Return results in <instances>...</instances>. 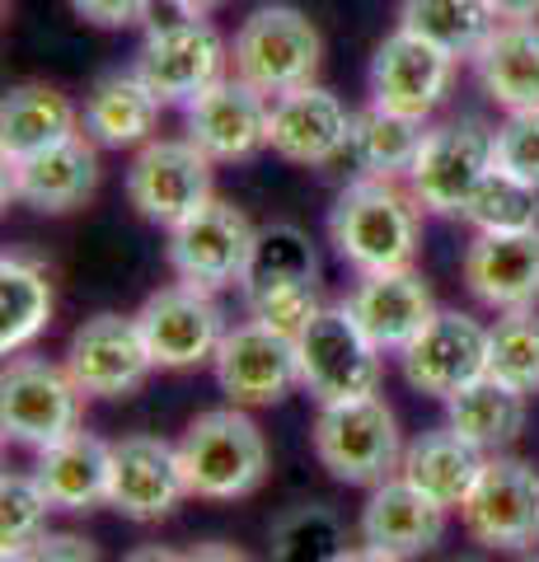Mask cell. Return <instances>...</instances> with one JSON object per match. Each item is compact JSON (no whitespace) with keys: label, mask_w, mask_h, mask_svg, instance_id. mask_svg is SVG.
<instances>
[{"label":"cell","mask_w":539,"mask_h":562,"mask_svg":"<svg viewBox=\"0 0 539 562\" xmlns=\"http://www.w3.org/2000/svg\"><path fill=\"white\" fill-rule=\"evenodd\" d=\"M343 305L380 351H404L417 333L431 324V314H437L427 281L417 277L413 268L367 272Z\"/></svg>","instance_id":"7402d4cb"},{"label":"cell","mask_w":539,"mask_h":562,"mask_svg":"<svg viewBox=\"0 0 539 562\" xmlns=\"http://www.w3.org/2000/svg\"><path fill=\"white\" fill-rule=\"evenodd\" d=\"M136 76H142L165 103H193L212 90L221 76H231V43L216 33L212 20H155L136 47Z\"/></svg>","instance_id":"5b68a950"},{"label":"cell","mask_w":539,"mask_h":562,"mask_svg":"<svg viewBox=\"0 0 539 562\" xmlns=\"http://www.w3.org/2000/svg\"><path fill=\"white\" fill-rule=\"evenodd\" d=\"M417 235H423V206L394 179L357 173L328 211V239H334L338 258L352 262L361 277L413 268Z\"/></svg>","instance_id":"6da1fadb"},{"label":"cell","mask_w":539,"mask_h":562,"mask_svg":"<svg viewBox=\"0 0 539 562\" xmlns=\"http://www.w3.org/2000/svg\"><path fill=\"white\" fill-rule=\"evenodd\" d=\"M225 5V0H155V10H150V20H173V14H188V20H212V14Z\"/></svg>","instance_id":"b9f144b4"},{"label":"cell","mask_w":539,"mask_h":562,"mask_svg":"<svg viewBox=\"0 0 539 562\" xmlns=\"http://www.w3.org/2000/svg\"><path fill=\"white\" fill-rule=\"evenodd\" d=\"M497 20H539V0H489Z\"/></svg>","instance_id":"ee69618b"},{"label":"cell","mask_w":539,"mask_h":562,"mask_svg":"<svg viewBox=\"0 0 539 562\" xmlns=\"http://www.w3.org/2000/svg\"><path fill=\"white\" fill-rule=\"evenodd\" d=\"M99 188V146L85 132L24 160H5V202H24L47 216L76 211Z\"/></svg>","instance_id":"ac0fdd59"},{"label":"cell","mask_w":539,"mask_h":562,"mask_svg":"<svg viewBox=\"0 0 539 562\" xmlns=\"http://www.w3.org/2000/svg\"><path fill=\"white\" fill-rule=\"evenodd\" d=\"M446 512L450 506L427 497L423 487H413L404 473H394V479L371 487L367 506H361V543L413 562V558H423L441 543Z\"/></svg>","instance_id":"44dd1931"},{"label":"cell","mask_w":539,"mask_h":562,"mask_svg":"<svg viewBox=\"0 0 539 562\" xmlns=\"http://www.w3.org/2000/svg\"><path fill=\"white\" fill-rule=\"evenodd\" d=\"M315 454L338 483L352 487H380L404 464L398 446V422L380 394L347 398V403H319L315 417Z\"/></svg>","instance_id":"277c9868"},{"label":"cell","mask_w":539,"mask_h":562,"mask_svg":"<svg viewBox=\"0 0 539 562\" xmlns=\"http://www.w3.org/2000/svg\"><path fill=\"white\" fill-rule=\"evenodd\" d=\"M136 324H142L155 366H165V371H188V366L212 361L221 338L231 333L216 305V291L188 286V281H173V286L146 295V305L136 310Z\"/></svg>","instance_id":"4fadbf2b"},{"label":"cell","mask_w":539,"mask_h":562,"mask_svg":"<svg viewBox=\"0 0 539 562\" xmlns=\"http://www.w3.org/2000/svg\"><path fill=\"white\" fill-rule=\"evenodd\" d=\"M216 384L235 408H268L287 398L301 384V351L282 328H268L258 319L235 324L216 347Z\"/></svg>","instance_id":"7c38bea8"},{"label":"cell","mask_w":539,"mask_h":562,"mask_svg":"<svg viewBox=\"0 0 539 562\" xmlns=\"http://www.w3.org/2000/svg\"><path fill=\"white\" fill-rule=\"evenodd\" d=\"M0 562H24L20 553H0Z\"/></svg>","instance_id":"7dc6e473"},{"label":"cell","mask_w":539,"mask_h":562,"mask_svg":"<svg viewBox=\"0 0 539 562\" xmlns=\"http://www.w3.org/2000/svg\"><path fill=\"white\" fill-rule=\"evenodd\" d=\"M188 497L179 446L160 436H123L113 446V479H109V506L127 520H165L173 506Z\"/></svg>","instance_id":"ffe728a7"},{"label":"cell","mask_w":539,"mask_h":562,"mask_svg":"<svg viewBox=\"0 0 539 562\" xmlns=\"http://www.w3.org/2000/svg\"><path fill=\"white\" fill-rule=\"evenodd\" d=\"M52 277L38 258H0V351H24L52 324Z\"/></svg>","instance_id":"f546056e"},{"label":"cell","mask_w":539,"mask_h":562,"mask_svg":"<svg viewBox=\"0 0 539 562\" xmlns=\"http://www.w3.org/2000/svg\"><path fill=\"white\" fill-rule=\"evenodd\" d=\"M179 562H249L239 549H231V543H198L193 553H183Z\"/></svg>","instance_id":"7bdbcfd3"},{"label":"cell","mask_w":539,"mask_h":562,"mask_svg":"<svg viewBox=\"0 0 539 562\" xmlns=\"http://www.w3.org/2000/svg\"><path fill=\"white\" fill-rule=\"evenodd\" d=\"M85 24L94 29H127V24H146L155 0H66Z\"/></svg>","instance_id":"ab89813d"},{"label":"cell","mask_w":539,"mask_h":562,"mask_svg":"<svg viewBox=\"0 0 539 562\" xmlns=\"http://www.w3.org/2000/svg\"><path fill=\"white\" fill-rule=\"evenodd\" d=\"M33 479L47 492L52 512H90L94 502H109L113 446L90 431H76V436H66V441L38 450Z\"/></svg>","instance_id":"484cf974"},{"label":"cell","mask_w":539,"mask_h":562,"mask_svg":"<svg viewBox=\"0 0 539 562\" xmlns=\"http://www.w3.org/2000/svg\"><path fill=\"white\" fill-rule=\"evenodd\" d=\"M324 61V38L315 20L295 5H263L235 29L231 43V76L254 85L258 94H291L301 85H315Z\"/></svg>","instance_id":"3957f363"},{"label":"cell","mask_w":539,"mask_h":562,"mask_svg":"<svg viewBox=\"0 0 539 562\" xmlns=\"http://www.w3.org/2000/svg\"><path fill=\"white\" fill-rule=\"evenodd\" d=\"M258 281H319V258L315 244L301 225L272 221L254 235V254H249V272L239 286H258Z\"/></svg>","instance_id":"d590c367"},{"label":"cell","mask_w":539,"mask_h":562,"mask_svg":"<svg viewBox=\"0 0 539 562\" xmlns=\"http://www.w3.org/2000/svg\"><path fill=\"white\" fill-rule=\"evenodd\" d=\"M347 140H352V113L334 90L301 85V90L272 99V155H282L291 165H334L338 155H347Z\"/></svg>","instance_id":"d6986e66"},{"label":"cell","mask_w":539,"mask_h":562,"mask_svg":"<svg viewBox=\"0 0 539 562\" xmlns=\"http://www.w3.org/2000/svg\"><path fill=\"white\" fill-rule=\"evenodd\" d=\"M460 520L483 549H530L539 539V473L512 454H489V464L460 502Z\"/></svg>","instance_id":"8fae6325"},{"label":"cell","mask_w":539,"mask_h":562,"mask_svg":"<svg viewBox=\"0 0 539 562\" xmlns=\"http://www.w3.org/2000/svg\"><path fill=\"white\" fill-rule=\"evenodd\" d=\"M66 371L85 398H123L142 390L155 371V357L142 338L136 314H94L66 342Z\"/></svg>","instance_id":"5bb4252c"},{"label":"cell","mask_w":539,"mask_h":562,"mask_svg":"<svg viewBox=\"0 0 539 562\" xmlns=\"http://www.w3.org/2000/svg\"><path fill=\"white\" fill-rule=\"evenodd\" d=\"M526 562H539V558H526Z\"/></svg>","instance_id":"681fc988"},{"label":"cell","mask_w":539,"mask_h":562,"mask_svg":"<svg viewBox=\"0 0 539 562\" xmlns=\"http://www.w3.org/2000/svg\"><path fill=\"white\" fill-rule=\"evenodd\" d=\"M254 225L235 202L212 198L202 211H193L188 221H179L169 231V268L188 286L202 291H225L239 286L249 272L254 254Z\"/></svg>","instance_id":"9c48e42d"},{"label":"cell","mask_w":539,"mask_h":562,"mask_svg":"<svg viewBox=\"0 0 539 562\" xmlns=\"http://www.w3.org/2000/svg\"><path fill=\"white\" fill-rule=\"evenodd\" d=\"M239 291H245L249 319L268 324V328H282V333H291V338L324 310L315 281H258V286H239Z\"/></svg>","instance_id":"74e56055"},{"label":"cell","mask_w":539,"mask_h":562,"mask_svg":"<svg viewBox=\"0 0 539 562\" xmlns=\"http://www.w3.org/2000/svg\"><path fill=\"white\" fill-rule=\"evenodd\" d=\"M20 558L24 562H99V549L90 539H80V535H43Z\"/></svg>","instance_id":"60d3db41"},{"label":"cell","mask_w":539,"mask_h":562,"mask_svg":"<svg viewBox=\"0 0 539 562\" xmlns=\"http://www.w3.org/2000/svg\"><path fill=\"white\" fill-rule=\"evenodd\" d=\"M398 29L450 52L456 61H469L497 29V14L489 0H398Z\"/></svg>","instance_id":"4dcf8cb0"},{"label":"cell","mask_w":539,"mask_h":562,"mask_svg":"<svg viewBox=\"0 0 539 562\" xmlns=\"http://www.w3.org/2000/svg\"><path fill=\"white\" fill-rule=\"evenodd\" d=\"M165 99L136 76V70H113L99 76L94 90L80 103V127L94 146L123 150V146H146L155 122H160Z\"/></svg>","instance_id":"d4e9b609"},{"label":"cell","mask_w":539,"mask_h":562,"mask_svg":"<svg viewBox=\"0 0 539 562\" xmlns=\"http://www.w3.org/2000/svg\"><path fill=\"white\" fill-rule=\"evenodd\" d=\"M479 235H516V231H539V188L520 183L507 169H489L483 183L474 188L464 216Z\"/></svg>","instance_id":"d6a6232c"},{"label":"cell","mask_w":539,"mask_h":562,"mask_svg":"<svg viewBox=\"0 0 539 562\" xmlns=\"http://www.w3.org/2000/svg\"><path fill=\"white\" fill-rule=\"evenodd\" d=\"M464 286L489 310H535L539 305V231L479 235L464 249Z\"/></svg>","instance_id":"603a6c76"},{"label":"cell","mask_w":539,"mask_h":562,"mask_svg":"<svg viewBox=\"0 0 539 562\" xmlns=\"http://www.w3.org/2000/svg\"><path fill=\"white\" fill-rule=\"evenodd\" d=\"M493 165L539 188V109L507 113V122L493 132Z\"/></svg>","instance_id":"f35d334b"},{"label":"cell","mask_w":539,"mask_h":562,"mask_svg":"<svg viewBox=\"0 0 539 562\" xmlns=\"http://www.w3.org/2000/svg\"><path fill=\"white\" fill-rule=\"evenodd\" d=\"M479 90L497 109H539V20H497L483 47L469 57Z\"/></svg>","instance_id":"cb8c5ba5"},{"label":"cell","mask_w":539,"mask_h":562,"mask_svg":"<svg viewBox=\"0 0 539 562\" xmlns=\"http://www.w3.org/2000/svg\"><path fill=\"white\" fill-rule=\"evenodd\" d=\"M272 562H338L347 553L343 543V520L328 506H291L287 516L272 520L268 535Z\"/></svg>","instance_id":"836d02e7"},{"label":"cell","mask_w":539,"mask_h":562,"mask_svg":"<svg viewBox=\"0 0 539 562\" xmlns=\"http://www.w3.org/2000/svg\"><path fill=\"white\" fill-rule=\"evenodd\" d=\"M295 351H301V384L319 403H347L380 390V347L357 328L347 305L319 310L295 333Z\"/></svg>","instance_id":"ba28073f"},{"label":"cell","mask_w":539,"mask_h":562,"mask_svg":"<svg viewBox=\"0 0 539 562\" xmlns=\"http://www.w3.org/2000/svg\"><path fill=\"white\" fill-rule=\"evenodd\" d=\"M446 427L460 431L483 454H502L526 427V394L502 384L497 375H479L474 384L446 398Z\"/></svg>","instance_id":"83f0119b"},{"label":"cell","mask_w":539,"mask_h":562,"mask_svg":"<svg viewBox=\"0 0 539 562\" xmlns=\"http://www.w3.org/2000/svg\"><path fill=\"white\" fill-rule=\"evenodd\" d=\"M338 562H404V558H394V553H380V549H371V543H357V549H347Z\"/></svg>","instance_id":"bcb514c9"},{"label":"cell","mask_w":539,"mask_h":562,"mask_svg":"<svg viewBox=\"0 0 539 562\" xmlns=\"http://www.w3.org/2000/svg\"><path fill=\"white\" fill-rule=\"evenodd\" d=\"M85 132L80 109L52 85H14L0 103V155L5 160H24L57 140Z\"/></svg>","instance_id":"4316f807"},{"label":"cell","mask_w":539,"mask_h":562,"mask_svg":"<svg viewBox=\"0 0 539 562\" xmlns=\"http://www.w3.org/2000/svg\"><path fill=\"white\" fill-rule=\"evenodd\" d=\"M489 375L520 394L539 390V310H507L489 328Z\"/></svg>","instance_id":"e575fe53"},{"label":"cell","mask_w":539,"mask_h":562,"mask_svg":"<svg viewBox=\"0 0 539 562\" xmlns=\"http://www.w3.org/2000/svg\"><path fill=\"white\" fill-rule=\"evenodd\" d=\"M123 562H179V553L160 549V543H142V549H132Z\"/></svg>","instance_id":"f6af8a7d"},{"label":"cell","mask_w":539,"mask_h":562,"mask_svg":"<svg viewBox=\"0 0 539 562\" xmlns=\"http://www.w3.org/2000/svg\"><path fill=\"white\" fill-rule=\"evenodd\" d=\"M80 413H85V394L66 366H52L38 357H20L5 366V380H0V427H5L10 441L47 450L80 431Z\"/></svg>","instance_id":"52a82bcc"},{"label":"cell","mask_w":539,"mask_h":562,"mask_svg":"<svg viewBox=\"0 0 539 562\" xmlns=\"http://www.w3.org/2000/svg\"><path fill=\"white\" fill-rule=\"evenodd\" d=\"M423 136H427V122L371 103L367 113H352L347 155H352L357 169L371 173V179H398V173L413 169L417 150H423Z\"/></svg>","instance_id":"1f68e13d"},{"label":"cell","mask_w":539,"mask_h":562,"mask_svg":"<svg viewBox=\"0 0 539 562\" xmlns=\"http://www.w3.org/2000/svg\"><path fill=\"white\" fill-rule=\"evenodd\" d=\"M483 464H489V454H483L479 446H469L460 431H423L417 441L404 450V464H398V473L423 487L427 497H437L441 506H460L469 497V487H474V479L483 473Z\"/></svg>","instance_id":"f1b7e54d"},{"label":"cell","mask_w":539,"mask_h":562,"mask_svg":"<svg viewBox=\"0 0 539 562\" xmlns=\"http://www.w3.org/2000/svg\"><path fill=\"white\" fill-rule=\"evenodd\" d=\"M398 366L417 394L450 398L489 375V328L460 310H437L431 324L398 351Z\"/></svg>","instance_id":"e0dca14e"},{"label":"cell","mask_w":539,"mask_h":562,"mask_svg":"<svg viewBox=\"0 0 539 562\" xmlns=\"http://www.w3.org/2000/svg\"><path fill=\"white\" fill-rule=\"evenodd\" d=\"M493 169V127L479 117H456L441 127H427L423 150L404 173L408 192L427 216H464L474 188Z\"/></svg>","instance_id":"8992f818"},{"label":"cell","mask_w":539,"mask_h":562,"mask_svg":"<svg viewBox=\"0 0 539 562\" xmlns=\"http://www.w3.org/2000/svg\"><path fill=\"white\" fill-rule=\"evenodd\" d=\"M212 155H202L188 136L146 140L127 169V202L136 206V216L173 231L212 202Z\"/></svg>","instance_id":"30bf717a"},{"label":"cell","mask_w":539,"mask_h":562,"mask_svg":"<svg viewBox=\"0 0 539 562\" xmlns=\"http://www.w3.org/2000/svg\"><path fill=\"white\" fill-rule=\"evenodd\" d=\"M179 464L188 497L202 502H235L263 483L268 473V441L245 408H212L188 422L179 441Z\"/></svg>","instance_id":"7a4b0ae2"},{"label":"cell","mask_w":539,"mask_h":562,"mask_svg":"<svg viewBox=\"0 0 539 562\" xmlns=\"http://www.w3.org/2000/svg\"><path fill=\"white\" fill-rule=\"evenodd\" d=\"M47 492L33 473H5L0 479V553H24L43 539L47 525Z\"/></svg>","instance_id":"8d00e7d4"},{"label":"cell","mask_w":539,"mask_h":562,"mask_svg":"<svg viewBox=\"0 0 539 562\" xmlns=\"http://www.w3.org/2000/svg\"><path fill=\"white\" fill-rule=\"evenodd\" d=\"M188 140L212 155L216 165H245L258 150H268L272 99L258 94L239 76H221L212 90H202L193 103H183Z\"/></svg>","instance_id":"2e32d148"},{"label":"cell","mask_w":539,"mask_h":562,"mask_svg":"<svg viewBox=\"0 0 539 562\" xmlns=\"http://www.w3.org/2000/svg\"><path fill=\"white\" fill-rule=\"evenodd\" d=\"M456 562H474V558H456Z\"/></svg>","instance_id":"c3c4849f"},{"label":"cell","mask_w":539,"mask_h":562,"mask_svg":"<svg viewBox=\"0 0 539 562\" xmlns=\"http://www.w3.org/2000/svg\"><path fill=\"white\" fill-rule=\"evenodd\" d=\"M460 61L408 29H394L371 57V103L427 122L450 99Z\"/></svg>","instance_id":"9a60e30c"}]
</instances>
